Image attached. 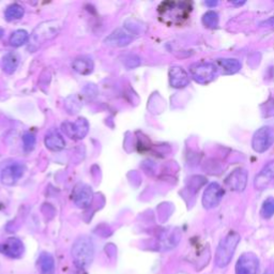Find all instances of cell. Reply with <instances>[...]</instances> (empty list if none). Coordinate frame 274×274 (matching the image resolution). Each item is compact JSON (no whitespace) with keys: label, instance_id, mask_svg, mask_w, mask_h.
<instances>
[{"label":"cell","instance_id":"obj_1","mask_svg":"<svg viewBox=\"0 0 274 274\" xmlns=\"http://www.w3.org/2000/svg\"><path fill=\"white\" fill-rule=\"evenodd\" d=\"M73 261L77 268L85 269L92 263L94 257V245L89 237H80L72 246L71 249Z\"/></svg>","mask_w":274,"mask_h":274},{"label":"cell","instance_id":"obj_2","mask_svg":"<svg viewBox=\"0 0 274 274\" xmlns=\"http://www.w3.org/2000/svg\"><path fill=\"white\" fill-rule=\"evenodd\" d=\"M240 240L241 237L238 233L230 231L220 242L215 253V265L218 268H225L230 264Z\"/></svg>","mask_w":274,"mask_h":274},{"label":"cell","instance_id":"obj_3","mask_svg":"<svg viewBox=\"0 0 274 274\" xmlns=\"http://www.w3.org/2000/svg\"><path fill=\"white\" fill-rule=\"evenodd\" d=\"M62 24L59 21H47L41 23L40 25L33 30L31 34L29 50L35 51L36 48L45 43L46 41L56 38V35L60 32Z\"/></svg>","mask_w":274,"mask_h":274},{"label":"cell","instance_id":"obj_4","mask_svg":"<svg viewBox=\"0 0 274 274\" xmlns=\"http://www.w3.org/2000/svg\"><path fill=\"white\" fill-rule=\"evenodd\" d=\"M187 9L183 2H163L157 11L163 22L176 24L186 18Z\"/></svg>","mask_w":274,"mask_h":274},{"label":"cell","instance_id":"obj_5","mask_svg":"<svg viewBox=\"0 0 274 274\" xmlns=\"http://www.w3.org/2000/svg\"><path fill=\"white\" fill-rule=\"evenodd\" d=\"M190 73L199 84H208L217 76V66L211 62H196L190 66Z\"/></svg>","mask_w":274,"mask_h":274},{"label":"cell","instance_id":"obj_6","mask_svg":"<svg viewBox=\"0 0 274 274\" xmlns=\"http://www.w3.org/2000/svg\"><path fill=\"white\" fill-rule=\"evenodd\" d=\"M274 143V129L271 126H263L259 130L255 132L253 139H252V146L253 149L258 152V153H263L269 149Z\"/></svg>","mask_w":274,"mask_h":274},{"label":"cell","instance_id":"obj_7","mask_svg":"<svg viewBox=\"0 0 274 274\" xmlns=\"http://www.w3.org/2000/svg\"><path fill=\"white\" fill-rule=\"evenodd\" d=\"M61 129L66 136L74 141H81L86 137L89 131V123L85 118H78L74 122L65 121L61 124Z\"/></svg>","mask_w":274,"mask_h":274},{"label":"cell","instance_id":"obj_8","mask_svg":"<svg viewBox=\"0 0 274 274\" xmlns=\"http://www.w3.org/2000/svg\"><path fill=\"white\" fill-rule=\"evenodd\" d=\"M259 259L253 253L242 254L236 264V274H257Z\"/></svg>","mask_w":274,"mask_h":274},{"label":"cell","instance_id":"obj_9","mask_svg":"<svg viewBox=\"0 0 274 274\" xmlns=\"http://www.w3.org/2000/svg\"><path fill=\"white\" fill-rule=\"evenodd\" d=\"M224 190L222 186L216 183V182H212L208 186H207L206 191L204 193L203 197V205L206 209H212L221 203L223 198Z\"/></svg>","mask_w":274,"mask_h":274},{"label":"cell","instance_id":"obj_10","mask_svg":"<svg viewBox=\"0 0 274 274\" xmlns=\"http://www.w3.org/2000/svg\"><path fill=\"white\" fill-rule=\"evenodd\" d=\"M93 192L87 184L78 183L73 191V202L78 208L86 209L92 204Z\"/></svg>","mask_w":274,"mask_h":274},{"label":"cell","instance_id":"obj_11","mask_svg":"<svg viewBox=\"0 0 274 274\" xmlns=\"http://www.w3.org/2000/svg\"><path fill=\"white\" fill-rule=\"evenodd\" d=\"M25 172V167L22 164H11L5 166L0 173V180L5 185H13L18 179H21Z\"/></svg>","mask_w":274,"mask_h":274},{"label":"cell","instance_id":"obj_12","mask_svg":"<svg viewBox=\"0 0 274 274\" xmlns=\"http://www.w3.org/2000/svg\"><path fill=\"white\" fill-rule=\"evenodd\" d=\"M25 251L23 242L17 238H9L0 244V253L10 258H21Z\"/></svg>","mask_w":274,"mask_h":274},{"label":"cell","instance_id":"obj_13","mask_svg":"<svg viewBox=\"0 0 274 274\" xmlns=\"http://www.w3.org/2000/svg\"><path fill=\"white\" fill-rule=\"evenodd\" d=\"M190 83V77L184 69L181 66H172L169 70V84L174 88H184Z\"/></svg>","mask_w":274,"mask_h":274},{"label":"cell","instance_id":"obj_14","mask_svg":"<svg viewBox=\"0 0 274 274\" xmlns=\"http://www.w3.org/2000/svg\"><path fill=\"white\" fill-rule=\"evenodd\" d=\"M133 40V34L124 29H117L105 40V43L111 46L123 47L129 45Z\"/></svg>","mask_w":274,"mask_h":274},{"label":"cell","instance_id":"obj_15","mask_svg":"<svg viewBox=\"0 0 274 274\" xmlns=\"http://www.w3.org/2000/svg\"><path fill=\"white\" fill-rule=\"evenodd\" d=\"M226 182L231 190L241 192L244 190L246 186L247 172L245 169H242V168L236 169L234 173H231L229 175V177L227 178Z\"/></svg>","mask_w":274,"mask_h":274},{"label":"cell","instance_id":"obj_16","mask_svg":"<svg viewBox=\"0 0 274 274\" xmlns=\"http://www.w3.org/2000/svg\"><path fill=\"white\" fill-rule=\"evenodd\" d=\"M274 178V161H271L267 164V165L261 169V172L256 176L255 179V186L258 190H263Z\"/></svg>","mask_w":274,"mask_h":274},{"label":"cell","instance_id":"obj_17","mask_svg":"<svg viewBox=\"0 0 274 274\" xmlns=\"http://www.w3.org/2000/svg\"><path fill=\"white\" fill-rule=\"evenodd\" d=\"M44 144L52 151H60L65 148V141L58 131H51L46 134Z\"/></svg>","mask_w":274,"mask_h":274},{"label":"cell","instance_id":"obj_18","mask_svg":"<svg viewBox=\"0 0 274 274\" xmlns=\"http://www.w3.org/2000/svg\"><path fill=\"white\" fill-rule=\"evenodd\" d=\"M217 65V70H221L224 74H235L241 69V63L233 58L218 59Z\"/></svg>","mask_w":274,"mask_h":274},{"label":"cell","instance_id":"obj_19","mask_svg":"<svg viewBox=\"0 0 274 274\" xmlns=\"http://www.w3.org/2000/svg\"><path fill=\"white\" fill-rule=\"evenodd\" d=\"M72 68L74 69V71L80 73V74H82V75H87L92 72L93 62H92V60L88 57H80L73 61Z\"/></svg>","mask_w":274,"mask_h":274},{"label":"cell","instance_id":"obj_20","mask_svg":"<svg viewBox=\"0 0 274 274\" xmlns=\"http://www.w3.org/2000/svg\"><path fill=\"white\" fill-rule=\"evenodd\" d=\"M40 270L43 274H53L55 271V260L50 253H42L38 259Z\"/></svg>","mask_w":274,"mask_h":274},{"label":"cell","instance_id":"obj_21","mask_svg":"<svg viewBox=\"0 0 274 274\" xmlns=\"http://www.w3.org/2000/svg\"><path fill=\"white\" fill-rule=\"evenodd\" d=\"M18 63H20V57H18V55L13 52L8 53L3 57L2 69L5 73H8V74H12V73H14L17 69Z\"/></svg>","mask_w":274,"mask_h":274},{"label":"cell","instance_id":"obj_22","mask_svg":"<svg viewBox=\"0 0 274 274\" xmlns=\"http://www.w3.org/2000/svg\"><path fill=\"white\" fill-rule=\"evenodd\" d=\"M24 13H25V10L22 7V5L17 4V3H13L9 5L4 12V16H5V20L12 22V21H16V20H20L24 16Z\"/></svg>","mask_w":274,"mask_h":274},{"label":"cell","instance_id":"obj_23","mask_svg":"<svg viewBox=\"0 0 274 274\" xmlns=\"http://www.w3.org/2000/svg\"><path fill=\"white\" fill-rule=\"evenodd\" d=\"M29 40V34L26 30H16L10 36V44L14 47H20L25 45Z\"/></svg>","mask_w":274,"mask_h":274},{"label":"cell","instance_id":"obj_24","mask_svg":"<svg viewBox=\"0 0 274 274\" xmlns=\"http://www.w3.org/2000/svg\"><path fill=\"white\" fill-rule=\"evenodd\" d=\"M65 108L69 114H76L81 111L82 102L77 95H71L65 101Z\"/></svg>","mask_w":274,"mask_h":274},{"label":"cell","instance_id":"obj_25","mask_svg":"<svg viewBox=\"0 0 274 274\" xmlns=\"http://www.w3.org/2000/svg\"><path fill=\"white\" fill-rule=\"evenodd\" d=\"M203 23L208 28H216L218 26V15L214 11H208L203 16Z\"/></svg>","mask_w":274,"mask_h":274},{"label":"cell","instance_id":"obj_26","mask_svg":"<svg viewBox=\"0 0 274 274\" xmlns=\"http://www.w3.org/2000/svg\"><path fill=\"white\" fill-rule=\"evenodd\" d=\"M261 214L265 218H270L274 214V198H268L261 208Z\"/></svg>","mask_w":274,"mask_h":274},{"label":"cell","instance_id":"obj_27","mask_svg":"<svg viewBox=\"0 0 274 274\" xmlns=\"http://www.w3.org/2000/svg\"><path fill=\"white\" fill-rule=\"evenodd\" d=\"M23 144L26 151H31L35 146V136L30 132L25 133L23 135Z\"/></svg>","mask_w":274,"mask_h":274},{"label":"cell","instance_id":"obj_28","mask_svg":"<svg viewBox=\"0 0 274 274\" xmlns=\"http://www.w3.org/2000/svg\"><path fill=\"white\" fill-rule=\"evenodd\" d=\"M142 60L139 58L137 55H130L125 58L124 64L127 69H135L137 66L141 65Z\"/></svg>","mask_w":274,"mask_h":274},{"label":"cell","instance_id":"obj_29","mask_svg":"<svg viewBox=\"0 0 274 274\" xmlns=\"http://www.w3.org/2000/svg\"><path fill=\"white\" fill-rule=\"evenodd\" d=\"M97 94V88L93 84H88L86 87L84 88V95L87 97L88 100H93Z\"/></svg>","mask_w":274,"mask_h":274},{"label":"cell","instance_id":"obj_30","mask_svg":"<svg viewBox=\"0 0 274 274\" xmlns=\"http://www.w3.org/2000/svg\"><path fill=\"white\" fill-rule=\"evenodd\" d=\"M206 4H207V5H210V7H213V5H216L217 2H216V1H211V2H210V1H207Z\"/></svg>","mask_w":274,"mask_h":274}]
</instances>
